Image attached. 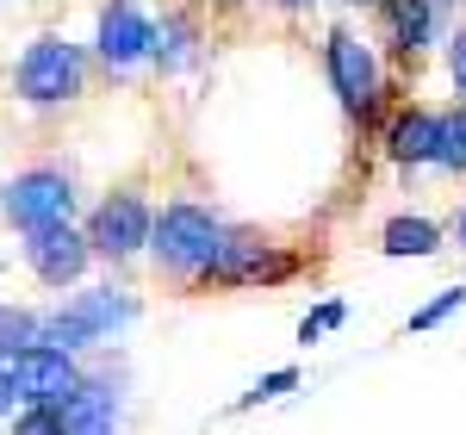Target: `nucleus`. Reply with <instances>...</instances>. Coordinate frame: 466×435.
<instances>
[{
	"mask_svg": "<svg viewBox=\"0 0 466 435\" xmlns=\"http://www.w3.org/2000/svg\"><path fill=\"white\" fill-rule=\"evenodd\" d=\"M218 237H224V224H218L206 206H162V218H149V249H156V268L162 274H175V280H199L206 274V261H212Z\"/></svg>",
	"mask_w": 466,
	"mask_h": 435,
	"instance_id": "1",
	"label": "nucleus"
},
{
	"mask_svg": "<svg viewBox=\"0 0 466 435\" xmlns=\"http://www.w3.org/2000/svg\"><path fill=\"white\" fill-rule=\"evenodd\" d=\"M299 268L305 261L292 249H280V243H268L261 230H224L206 274H199V287H280Z\"/></svg>",
	"mask_w": 466,
	"mask_h": 435,
	"instance_id": "2",
	"label": "nucleus"
},
{
	"mask_svg": "<svg viewBox=\"0 0 466 435\" xmlns=\"http://www.w3.org/2000/svg\"><path fill=\"white\" fill-rule=\"evenodd\" d=\"M13 87H19L25 106H69V100L87 94V56L75 44H63L56 32H44L25 44V56L13 69Z\"/></svg>",
	"mask_w": 466,
	"mask_h": 435,
	"instance_id": "3",
	"label": "nucleus"
},
{
	"mask_svg": "<svg viewBox=\"0 0 466 435\" xmlns=\"http://www.w3.org/2000/svg\"><path fill=\"white\" fill-rule=\"evenodd\" d=\"M323 69H329V87H336V100H342V112H349L355 125H373V118H380L386 81H380V63H373L367 37L349 32V25H336L329 44H323Z\"/></svg>",
	"mask_w": 466,
	"mask_h": 435,
	"instance_id": "4",
	"label": "nucleus"
},
{
	"mask_svg": "<svg viewBox=\"0 0 466 435\" xmlns=\"http://www.w3.org/2000/svg\"><path fill=\"white\" fill-rule=\"evenodd\" d=\"M137 318V298L118 287H94L81 292L75 305H63L50 324H37V342H56V349H87V342H106L112 329H125Z\"/></svg>",
	"mask_w": 466,
	"mask_h": 435,
	"instance_id": "5",
	"label": "nucleus"
},
{
	"mask_svg": "<svg viewBox=\"0 0 466 435\" xmlns=\"http://www.w3.org/2000/svg\"><path fill=\"white\" fill-rule=\"evenodd\" d=\"M6 386H13V399L19 404H63L81 386V373H75L69 349H56V342H25V349H13L6 355Z\"/></svg>",
	"mask_w": 466,
	"mask_h": 435,
	"instance_id": "6",
	"label": "nucleus"
},
{
	"mask_svg": "<svg viewBox=\"0 0 466 435\" xmlns=\"http://www.w3.org/2000/svg\"><path fill=\"white\" fill-rule=\"evenodd\" d=\"M149 206L144 193H131V187H118V193H106L100 206H94V224H87V249L112 255V261H125V255H137L149 243Z\"/></svg>",
	"mask_w": 466,
	"mask_h": 435,
	"instance_id": "7",
	"label": "nucleus"
},
{
	"mask_svg": "<svg viewBox=\"0 0 466 435\" xmlns=\"http://www.w3.org/2000/svg\"><path fill=\"white\" fill-rule=\"evenodd\" d=\"M149 37H156V25H149V13L137 0H106V6H100L94 44H100V63H106L112 75H131L137 63H149Z\"/></svg>",
	"mask_w": 466,
	"mask_h": 435,
	"instance_id": "8",
	"label": "nucleus"
},
{
	"mask_svg": "<svg viewBox=\"0 0 466 435\" xmlns=\"http://www.w3.org/2000/svg\"><path fill=\"white\" fill-rule=\"evenodd\" d=\"M69 212H75V187H69V175H56V168H32V175H19V181L6 187V218H13L19 230L63 224Z\"/></svg>",
	"mask_w": 466,
	"mask_h": 435,
	"instance_id": "9",
	"label": "nucleus"
},
{
	"mask_svg": "<svg viewBox=\"0 0 466 435\" xmlns=\"http://www.w3.org/2000/svg\"><path fill=\"white\" fill-rule=\"evenodd\" d=\"M87 237H75L69 218L63 224H37V230H25V261H32V274L44 280V287H69V280H81V268H87Z\"/></svg>",
	"mask_w": 466,
	"mask_h": 435,
	"instance_id": "10",
	"label": "nucleus"
},
{
	"mask_svg": "<svg viewBox=\"0 0 466 435\" xmlns=\"http://www.w3.org/2000/svg\"><path fill=\"white\" fill-rule=\"evenodd\" d=\"M380 19H386V37L398 44L404 63H417L435 44V25H441V0H380Z\"/></svg>",
	"mask_w": 466,
	"mask_h": 435,
	"instance_id": "11",
	"label": "nucleus"
},
{
	"mask_svg": "<svg viewBox=\"0 0 466 435\" xmlns=\"http://www.w3.org/2000/svg\"><path fill=\"white\" fill-rule=\"evenodd\" d=\"M112 423H118V399H112L106 379H81L69 399L56 404V430H69V435H81V430H112Z\"/></svg>",
	"mask_w": 466,
	"mask_h": 435,
	"instance_id": "12",
	"label": "nucleus"
},
{
	"mask_svg": "<svg viewBox=\"0 0 466 435\" xmlns=\"http://www.w3.org/2000/svg\"><path fill=\"white\" fill-rule=\"evenodd\" d=\"M386 156H392L398 168H423L435 156V112H423V106H404L386 125Z\"/></svg>",
	"mask_w": 466,
	"mask_h": 435,
	"instance_id": "13",
	"label": "nucleus"
},
{
	"mask_svg": "<svg viewBox=\"0 0 466 435\" xmlns=\"http://www.w3.org/2000/svg\"><path fill=\"white\" fill-rule=\"evenodd\" d=\"M149 56L162 63V69H187L193 56H199V25H193V13H168L156 37H149Z\"/></svg>",
	"mask_w": 466,
	"mask_h": 435,
	"instance_id": "14",
	"label": "nucleus"
},
{
	"mask_svg": "<svg viewBox=\"0 0 466 435\" xmlns=\"http://www.w3.org/2000/svg\"><path fill=\"white\" fill-rule=\"evenodd\" d=\"M380 249L386 255H435L441 249V230H435L430 218H392L380 230Z\"/></svg>",
	"mask_w": 466,
	"mask_h": 435,
	"instance_id": "15",
	"label": "nucleus"
},
{
	"mask_svg": "<svg viewBox=\"0 0 466 435\" xmlns=\"http://www.w3.org/2000/svg\"><path fill=\"white\" fill-rule=\"evenodd\" d=\"M430 162L466 175V100L454 112H435V156H430Z\"/></svg>",
	"mask_w": 466,
	"mask_h": 435,
	"instance_id": "16",
	"label": "nucleus"
},
{
	"mask_svg": "<svg viewBox=\"0 0 466 435\" xmlns=\"http://www.w3.org/2000/svg\"><path fill=\"white\" fill-rule=\"evenodd\" d=\"M32 336H37V318L25 305H0V361H6L13 349H25Z\"/></svg>",
	"mask_w": 466,
	"mask_h": 435,
	"instance_id": "17",
	"label": "nucleus"
},
{
	"mask_svg": "<svg viewBox=\"0 0 466 435\" xmlns=\"http://www.w3.org/2000/svg\"><path fill=\"white\" fill-rule=\"evenodd\" d=\"M342 318H349V311H342V298H329V305H318V311H311V318L299 324V342H318V336H329V329L342 324Z\"/></svg>",
	"mask_w": 466,
	"mask_h": 435,
	"instance_id": "18",
	"label": "nucleus"
},
{
	"mask_svg": "<svg viewBox=\"0 0 466 435\" xmlns=\"http://www.w3.org/2000/svg\"><path fill=\"white\" fill-rule=\"evenodd\" d=\"M461 305H466V287H448L441 298H435V305H423V311L410 318V329H435L441 318H448V311H461Z\"/></svg>",
	"mask_w": 466,
	"mask_h": 435,
	"instance_id": "19",
	"label": "nucleus"
},
{
	"mask_svg": "<svg viewBox=\"0 0 466 435\" xmlns=\"http://www.w3.org/2000/svg\"><path fill=\"white\" fill-rule=\"evenodd\" d=\"M292 386H299V373H292V367H280V373H268V379H261V386H255L249 399L243 404H268V399H287Z\"/></svg>",
	"mask_w": 466,
	"mask_h": 435,
	"instance_id": "20",
	"label": "nucleus"
},
{
	"mask_svg": "<svg viewBox=\"0 0 466 435\" xmlns=\"http://www.w3.org/2000/svg\"><path fill=\"white\" fill-rule=\"evenodd\" d=\"M448 69H454V94L466 100V25L448 37Z\"/></svg>",
	"mask_w": 466,
	"mask_h": 435,
	"instance_id": "21",
	"label": "nucleus"
},
{
	"mask_svg": "<svg viewBox=\"0 0 466 435\" xmlns=\"http://www.w3.org/2000/svg\"><path fill=\"white\" fill-rule=\"evenodd\" d=\"M19 430H56V404H32V410L19 417Z\"/></svg>",
	"mask_w": 466,
	"mask_h": 435,
	"instance_id": "22",
	"label": "nucleus"
},
{
	"mask_svg": "<svg viewBox=\"0 0 466 435\" xmlns=\"http://www.w3.org/2000/svg\"><path fill=\"white\" fill-rule=\"evenodd\" d=\"M13 410V386H6V367H0V417Z\"/></svg>",
	"mask_w": 466,
	"mask_h": 435,
	"instance_id": "23",
	"label": "nucleus"
},
{
	"mask_svg": "<svg viewBox=\"0 0 466 435\" xmlns=\"http://www.w3.org/2000/svg\"><path fill=\"white\" fill-rule=\"evenodd\" d=\"M454 237H461V243H466V206H461V218H454Z\"/></svg>",
	"mask_w": 466,
	"mask_h": 435,
	"instance_id": "24",
	"label": "nucleus"
},
{
	"mask_svg": "<svg viewBox=\"0 0 466 435\" xmlns=\"http://www.w3.org/2000/svg\"><path fill=\"white\" fill-rule=\"evenodd\" d=\"M274 6H311V0H274Z\"/></svg>",
	"mask_w": 466,
	"mask_h": 435,
	"instance_id": "25",
	"label": "nucleus"
},
{
	"mask_svg": "<svg viewBox=\"0 0 466 435\" xmlns=\"http://www.w3.org/2000/svg\"><path fill=\"white\" fill-rule=\"evenodd\" d=\"M349 6H380V0H349Z\"/></svg>",
	"mask_w": 466,
	"mask_h": 435,
	"instance_id": "26",
	"label": "nucleus"
},
{
	"mask_svg": "<svg viewBox=\"0 0 466 435\" xmlns=\"http://www.w3.org/2000/svg\"><path fill=\"white\" fill-rule=\"evenodd\" d=\"M218 6H237V0H218Z\"/></svg>",
	"mask_w": 466,
	"mask_h": 435,
	"instance_id": "27",
	"label": "nucleus"
}]
</instances>
